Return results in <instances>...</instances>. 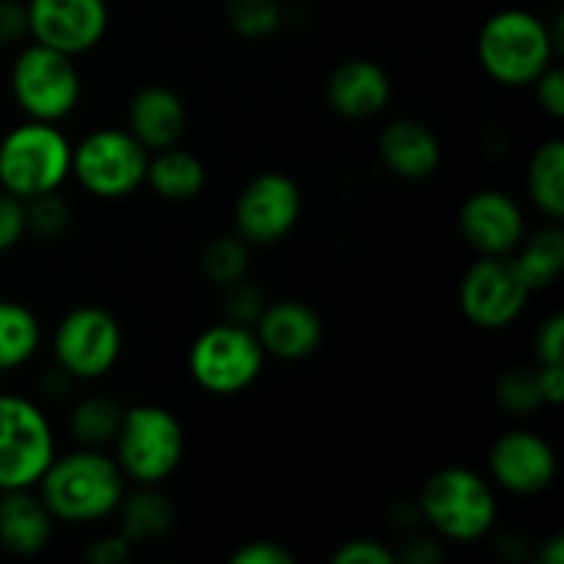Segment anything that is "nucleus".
<instances>
[{
	"label": "nucleus",
	"instance_id": "nucleus-1",
	"mask_svg": "<svg viewBox=\"0 0 564 564\" xmlns=\"http://www.w3.org/2000/svg\"><path fill=\"white\" fill-rule=\"evenodd\" d=\"M33 490L55 521L97 523L116 512L127 494V477L113 455H105L97 446H80L55 455Z\"/></svg>",
	"mask_w": 564,
	"mask_h": 564
},
{
	"label": "nucleus",
	"instance_id": "nucleus-2",
	"mask_svg": "<svg viewBox=\"0 0 564 564\" xmlns=\"http://www.w3.org/2000/svg\"><path fill=\"white\" fill-rule=\"evenodd\" d=\"M560 50V25L551 28L527 9H501L485 20L477 55L485 75L499 86H532Z\"/></svg>",
	"mask_w": 564,
	"mask_h": 564
},
{
	"label": "nucleus",
	"instance_id": "nucleus-3",
	"mask_svg": "<svg viewBox=\"0 0 564 564\" xmlns=\"http://www.w3.org/2000/svg\"><path fill=\"white\" fill-rule=\"evenodd\" d=\"M419 518L449 543L482 540L499 518L488 479L466 466H446L430 474L416 499Z\"/></svg>",
	"mask_w": 564,
	"mask_h": 564
},
{
	"label": "nucleus",
	"instance_id": "nucleus-4",
	"mask_svg": "<svg viewBox=\"0 0 564 564\" xmlns=\"http://www.w3.org/2000/svg\"><path fill=\"white\" fill-rule=\"evenodd\" d=\"M185 455V430L163 405L127 408L113 438V460L132 485H163Z\"/></svg>",
	"mask_w": 564,
	"mask_h": 564
},
{
	"label": "nucleus",
	"instance_id": "nucleus-5",
	"mask_svg": "<svg viewBox=\"0 0 564 564\" xmlns=\"http://www.w3.org/2000/svg\"><path fill=\"white\" fill-rule=\"evenodd\" d=\"M69 176L72 143L50 121L28 119L0 141V191L28 202L58 191Z\"/></svg>",
	"mask_w": 564,
	"mask_h": 564
},
{
	"label": "nucleus",
	"instance_id": "nucleus-6",
	"mask_svg": "<svg viewBox=\"0 0 564 564\" xmlns=\"http://www.w3.org/2000/svg\"><path fill=\"white\" fill-rule=\"evenodd\" d=\"M264 358L253 328L224 319L196 336L187 352V369L207 394L235 397L257 383Z\"/></svg>",
	"mask_w": 564,
	"mask_h": 564
},
{
	"label": "nucleus",
	"instance_id": "nucleus-7",
	"mask_svg": "<svg viewBox=\"0 0 564 564\" xmlns=\"http://www.w3.org/2000/svg\"><path fill=\"white\" fill-rule=\"evenodd\" d=\"M11 94L28 119L58 124L80 102L83 80L75 58L33 42L11 66Z\"/></svg>",
	"mask_w": 564,
	"mask_h": 564
},
{
	"label": "nucleus",
	"instance_id": "nucleus-8",
	"mask_svg": "<svg viewBox=\"0 0 564 564\" xmlns=\"http://www.w3.org/2000/svg\"><path fill=\"white\" fill-rule=\"evenodd\" d=\"M149 152L130 130L102 127L72 147V176L94 198H124L147 182Z\"/></svg>",
	"mask_w": 564,
	"mask_h": 564
},
{
	"label": "nucleus",
	"instance_id": "nucleus-9",
	"mask_svg": "<svg viewBox=\"0 0 564 564\" xmlns=\"http://www.w3.org/2000/svg\"><path fill=\"white\" fill-rule=\"evenodd\" d=\"M55 457V435L36 402L0 394V490L36 488Z\"/></svg>",
	"mask_w": 564,
	"mask_h": 564
},
{
	"label": "nucleus",
	"instance_id": "nucleus-10",
	"mask_svg": "<svg viewBox=\"0 0 564 564\" xmlns=\"http://www.w3.org/2000/svg\"><path fill=\"white\" fill-rule=\"evenodd\" d=\"M124 350L121 325L108 308L77 306L61 317L53 334V356L66 378H105Z\"/></svg>",
	"mask_w": 564,
	"mask_h": 564
},
{
	"label": "nucleus",
	"instance_id": "nucleus-11",
	"mask_svg": "<svg viewBox=\"0 0 564 564\" xmlns=\"http://www.w3.org/2000/svg\"><path fill=\"white\" fill-rule=\"evenodd\" d=\"M532 297V290L518 273L510 253L501 257H479L463 273L460 312L471 325L482 330L510 328Z\"/></svg>",
	"mask_w": 564,
	"mask_h": 564
},
{
	"label": "nucleus",
	"instance_id": "nucleus-12",
	"mask_svg": "<svg viewBox=\"0 0 564 564\" xmlns=\"http://www.w3.org/2000/svg\"><path fill=\"white\" fill-rule=\"evenodd\" d=\"M303 193L295 180L279 171L253 176L235 204V229L248 246H273L297 226Z\"/></svg>",
	"mask_w": 564,
	"mask_h": 564
},
{
	"label": "nucleus",
	"instance_id": "nucleus-13",
	"mask_svg": "<svg viewBox=\"0 0 564 564\" xmlns=\"http://www.w3.org/2000/svg\"><path fill=\"white\" fill-rule=\"evenodd\" d=\"M28 36L58 53H88L105 39L110 11L105 0H28Z\"/></svg>",
	"mask_w": 564,
	"mask_h": 564
},
{
	"label": "nucleus",
	"instance_id": "nucleus-14",
	"mask_svg": "<svg viewBox=\"0 0 564 564\" xmlns=\"http://www.w3.org/2000/svg\"><path fill=\"white\" fill-rule=\"evenodd\" d=\"M490 479L516 496H538L556 479V452L532 430H507L488 452Z\"/></svg>",
	"mask_w": 564,
	"mask_h": 564
},
{
	"label": "nucleus",
	"instance_id": "nucleus-15",
	"mask_svg": "<svg viewBox=\"0 0 564 564\" xmlns=\"http://www.w3.org/2000/svg\"><path fill=\"white\" fill-rule=\"evenodd\" d=\"M460 235L479 257L512 253L527 235V218L512 196L501 191H477L460 207Z\"/></svg>",
	"mask_w": 564,
	"mask_h": 564
},
{
	"label": "nucleus",
	"instance_id": "nucleus-16",
	"mask_svg": "<svg viewBox=\"0 0 564 564\" xmlns=\"http://www.w3.org/2000/svg\"><path fill=\"white\" fill-rule=\"evenodd\" d=\"M253 334L264 356L279 358V361H301L319 350L325 325L308 303L279 301L264 306V312L253 323Z\"/></svg>",
	"mask_w": 564,
	"mask_h": 564
},
{
	"label": "nucleus",
	"instance_id": "nucleus-17",
	"mask_svg": "<svg viewBox=\"0 0 564 564\" xmlns=\"http://www.w3.org/2000/svg\"><path fill=\"white\" fill-rule=\"evenodd\" d=\"M325 97L341 119H372L391 99L389 72L369 58L345 61L330 72Z\"/></svg>",
	"mask_w": 564,
	"mask_h": 564
},
{
	"label": "nucleus",
	"instance_id": "nucleus-18",
	"mask_svg": "<svg viewBox=\"0 0 564 564\" xmlns=\"http://www.w3.org/2000/svg\"><path fill=\"white\" fill-rule=\"evenodd\" d=\"M380 163L400 180H427L438 171L441 141L427 124L416 119H394L380 130L378 138Z\"/></svg>",
	"mask_w": 564,
	"mask_h": 564
},
{
	"label": "nucleus",
	"instance_id": "nucleus-19",
	"mask_svg": "<svg viewBox=\"0 0 564 564\" xmlns=\"http://www.w3.org/2000/svg\"><path fill=\"white\" fill-rule=\"evenodd\" d=\"M127 121H130L127 130L132 132V138L152 154L182 141L187 127V108L180 94L171 88L147 86L130 99Z\"/></svg>",
	"mask_w": 564,
	"mask_h": 564
},
{
	"label": "nucleus",
	"instance_id": "nucleus-20",
	"mask_svg": "<svg viewBox=\"0 0 564 564\" xmlns=\"http://www.w3.org/2000/svg\"><path fill=\"white\" fill-rule=\"evenodd\" d=\"M55 518L33 488L0 490V545L14 556H36L53 540Z\"/></svg>",
	"mask_w": 564,
	"mask_h": 564
},
{
	"label": "nucleus",
	"instance_id": "nucleus-21",
	"mask_svg": "<svg viewBox=\"0 0 564 564\" xmlns=\"http://www.w3.org/2000/svg\"><path fill=\"white\" fill-rule=\"evenodd\" d=\"M113 516H119V534L132 545L154 543L174 527V507L160 494V485H138L121 496Z\"/></svg>",
	"mask_w": 564,
	"mask_h": 564
},
{
	"label": "nucleus",
	"instance_id": "nucleus-22",
	"mask_svg": "<svg viewBox=\"0 0 564 564\" xmlns=\"http://www.w3.org/2000/svg\"><path fill=\"white\" fill-rule=\"evenodd\" d=\"M147 185L165 202H191L207 185V169L187 149H160L149 154Z\"/></svg>",
	"mask_w": 564,
	"mask_h": 564
},
{
	"label": "nucleus",
	"instance_id": "nucleus-23",
	"mask_svg": "<svg viewBox=\"0 0 564 564\" xmlns=\"http://www.w3.org/2000/svg\"><path fill=\"white\" fill-rule=\"evenodd\" d=\"M516 262L518 273L527 281L532 292L549 290L556 284L564 270V231L560 224L551 220V226H543L534 235H523L516 251L510 253Z\"/></svg>",
	"mask_w": 564,
	"mask_h": 564
},
{
	"label": "nucleus",
	"instance_id": "nucleus-24",
	"mask_svg": "<svg viewBox=\"0 0 564 564\" xmlns=\"http://www.w3.org/2000/svg\"><path fill=\"white\" fill-rule=\"evenodd\" d=\"M527 191L534 207L549 220L564 218V143L560 138L543 141L527 165Z\"/></svg>",
	"mask_w": 564,
	"mask_h": 564
},
{
	"label": "nucleus",
	"instance_id": "nucleus-25",
	"mask_svg": "<svg viewBox=\"0 0 564 564\" xmlns=\"http://www.w3.org/2000/svg\"><path fill=\"white\" fill-rule=\"evenodd\" d=\"M42 347V323L28 306L0 301V375L25 367Z\"/></svg>",
	"mask_w": 564,
	"mask_h": 564
},
{
	"label": "nucleus",
	"instance_id": "nucleus-26",
	"mask_svg": "<svg viewBox=\"0 0 564 564\" xmlns=\"http://www.w3.org/2000/svg\"><path fill=\"white\" fill-rule=\"evenodd\" d=\"M124 408L105 394L83 397L69 411V433L80 446L113 444Z\"/></svg>",
	"mask_w": 564,
	"mask_h": 564
},
{
	"label": "nucleus",
	"instance_id": "nucleus-27",
	"mask_svg": "<svg viewBox=\"0 0 564 564\" xmlns=\"http://www.w3.org/2000/svg\"><path fill=\"white\" fill-rule=\"evenodd\" d=\"M248 268H251V246L240 235H224L204 248V275L224 290L246 279Z\"/></svg>",
	"mask_w": 564,
	"mask_h": 564
},
{
	"label": "nucleus",
	"instance_id": "nucleus-28",
	"mask_svg": "<svg viewBox=\"0 0 564 564\" xmlns=\"http://www.w3.org/2000/svg\"><path fill=\"white\" fill-rule=\"evenodd\" d=\"M226 22L242 39H268L284 25L279 0H226Z\"/></svg>",
	"mask_w": 564,
	"mask_h": 564
},
{
	"label": "nucleus",
	"instance_id": "nucleus-29",
	"mask_svg": "<svg viewBox=\"0 0 564 564\" xmlns=\"http://www.w3.org/2000/svg\"><path fill=\"white\" fill-rule=\"evenodd\" d=\"M496 397H499L501 408L512 416H529L543 405L538 386V369H510L496 383Z\"/></svg>",
	"mask_w": 564,
	"mask_h": 564
},
{
	"label": "nucleus",
	"instance_id": "nucleus-30",
	"mask_svg": "<svg viewBox=\"0 0 564 564\" xmlns=\"http://www.w3.org/2000/svg\"><path fill=\"white\" fill-rule=\"evenodd\" d=\"M25 224L39 240H58L69 229V204L58 196V191L42 193L25 202Z\"/></svg>",
	"mask_w": 564,
	"mask_h": 564
},
{
	"label": "nucleus",
	"instance_id": "nucleus-31",
	"mask_svg": "<svg viewBox=\"0 0 564 564\" xmlns=\"http://www.w3.org/2000/svg\"><path fill=\"white\" fill-rule=\"evenodd\" d=\"M264 295L259 286L248 284L246 279L237 281V284L226 286V301H224V312L229 323L237 325H248L253 328V323L259 319V314L264 312Z\"/></svg>",
	"mask_w": 564,
	"mask_h": 564
},
{
	"label": "nucleus",
	"instance_id": "nucleus-32",
	"mask_svg": "<svg viewBox=\"0 0 564 564\" xmlns=\"http://www.w3.org/2000/svg\"><path fill=\"white\" fill-rule=\"evenodd\" d=\"M330 560H334V564H394L397 551H391L389 545H383L380 540L358 538L341 543Z\"/></svg>",
	"mask_w": 564,
	"mask_h": 564
},
{
	"label": "nucleus",
	"instance_id": "nucleus-33",
	"mask_svg": "<svg viewBox=\"0 0 564 564\" xmlns=\"http://www.w3.org/2000/svg\"><path fill=\"white\" fill-rule=\"evenodd\" d=\"M25 235H28L25 202L11 196V193L0 191V253L20 246Z\"/></svg>",
	"mask_w": 564,
	"mask_h": 564
},
{
	"label": "nucleus",
	"instance_id": "nucleus-34",
	"mask_svg": "<svg viewBox=\"0 0 564 564\" xmlns=\"http://www.w3.org/2000/svg\"><path fill=\"white\" fill-rule=\"evenodd\" d=\"M534 358L538 364H564V314H549L534 330Z\"/></svg>",
	"mask_w": 564,
	"mask_h": 564
},
{
	"label": "nucleus",
	"instance_id": "nucleus-35",
	"mask_svg": "<svg viewBox=\"0 0 564 564\" xmlns=\"http://www.w3.org/2000/svg\"><path fill=\"white\" fill-rule=\"evenodd\" d=\"M231 564H292L295 554L275 540H251L229 556Z\"/></svg>",
	"mask_w": 564,
	"mask_h": 564
},
{
	"label": "nucleus",
	"instance_id": "nucleus-36",
	"mask_svg": "<svg viewBox=\"0 0 564 564\" xmlns=\"http://www.w3.org/2000/svg\"><path fill=\"white\" fill-rule=\"evenodd\" d=\"M538 105L551 116V119H562L564 116V72L556 64H551L538 80L532 83Z\"/></svg>",
	"mask_w": 564,
	"mask_h": 564
},
{
	"label": "nucleus",
	"instance_id": "nucleus-37",
	"mask_svg": "<svg viewBox=\"0 0 564 564\" xmlns=\"http://www.w3.org/2000/svg\"><path fill=\"white\" fill-rule=\"evenodd\" d=\"M28 36V11L20 0H0V47Z\"/></svg>",
	"mask_w": 564,
	"mask_h": 564
},
{
	"label": "nucleus",
	"instance_id": "nucleus-38",
	"mask_svg": "<svg viewBox=\"0 0 564 564\" xmlns=\"http://www.w3.org/2000/svg\"><path fill=\"white\" fill-rule=\"evenodd\" d=\"M132 549L135 545L130 540L121 538V534H113V538L94 540L86 549V560L94 564H124L132 560Z\"/></svg>",
	"mask_w": 564,
	"mask_h": 564
},
{
	"label": "nucleus",
	"instance_id": "nucleus-39",
	"mask_svg": "<svg viewBox=\"0 0 564 564\" xmlns=\"http://www.w3.org/2000/svg\"><path fill=\"white\" fill-rule=\"evenodd\" d=\"M538 386L543 405H560L564 400V364H538Z\"/></svg>",
	"mask_w": 564,
	"mask_h": 564
},
{
	"label": "nucleus",
	"instance_id": "nucleus-40",
	"mask_svg": "<svg viewBox=\"0 0 564 564\" xmlns=\"http://www.w3.org/2000/svg\"><path fill=\"white\" fill-rule=\"evenodd\" d=\"M416 562V564H435L444 560V554H441L438 543L435 540H413L411 551L408 554H397V562Z\"/></svg>",
	"mask_w": 564,
	"mask_h": 564
},
{
	"label": "nucleus",
	"instance_id": "nucleus-41",
	"mask_svg": "<svg viewBox=\"0 0 564 564\" xmlns=\"http://www.w3.org/2000/svg\"><path fill=\"white\" fill-rule=\"evenodd\" d=\"M540 564H564V538L562 534H554L543 543L540 549Z\"/></svg>",
	"mask_w": 564,
	"mask_h": 564
}]
</instances>
